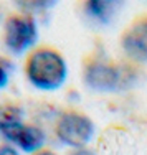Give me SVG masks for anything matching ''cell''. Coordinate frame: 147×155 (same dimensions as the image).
I'll use <instances>...</instances> for the list:
<instances>
[{"label": "cell", "mask_w": 147, "mask_h": 155, "mask_svg": "<svg viewBox=\"0 0 147 155\" xmlns=\"http://www.w3.org/2000/svg\"><path fill=\"white\" fill-rule=\"evenodd\" d=\"M27 81L40 91H56L68 78V63L63 53L50 45H36L23 63Z\"/></svg>", "instance_id": "1"}, {"label": "cell", "mask_w": 147, "mask_h": 155, "mask_svg": "<svg viewBox=\"0 0 147 155\" xmlns=\"http://www.w3.org/2000/svg\"><path fill=\"white\" fill-rule=\"evenodd\" d=\"M127 71H131V68L124 69L119 63L109 60L104 54L91 53L83 60L81 78L86 87L106 93V91L119 89L121 84H126L129 81Z\"/></svg>", "instance_id": "2"}, {"label": "cell", "mask_w": 147, "mask_h": 155, "mask_svg": "<svg viewBox=\"0 0 147 155\" xmlns=\"http://www.w3.org/2000/svg\"><path fill=\"white\" fill-rule=\"evenodd\" d=\"M55 137L69 149L88 147L96 134L94 120L78 109H63L53 122Z\"/></svg>", "instance_id": "3"}, {"label": "cell", "mask_w": 147, "mask_h": 155, "mask_svg": "<svg viewBox=\"0 0 147 155\" xmlns=\"http://www.w3.org/2000/svg\"><path fill=\"white\" fill-rule=\"evenodd\" d=\"M38 25L35 17L23 12L8 13L3 21V45L12 54H27L36 46Z\"/></svg>", "instance_id": "4"}, {"label": "cell", "mask_w": 147, "mask_h": 155, "mask_svg": "<svg viewBox=\"0 0 147 155\" xmlns=\"http://www.w3.org/2000/svg\"><path fill=\"white\" fill-rule=\"evenodd\" d=\"M119 46L132 64L147 63V13L139 15L121 33Z\"/></svg>", "instance_id": "5"}, {"label": "cell", "mask_w": 147, "mask_h": 155, "mask_svg": "<svg viewBox=\"0 0 147 155\" xmlns=\"http://www.w3.org/2000/svg\"><path fill=\"white\" fill-rule=\"evenodd\" d=\"M121 7L119 2L114 0H88L83 3V12L88 18L96 23H109Z\"/></svg>", "instance_id": "6"}, {"label": "cell", "mask_w": 147, "mask_h": 155, "mask_svg": "<svg viewBox=\"0 0 147 155\" xmlns=\"http://www.w3.org/2000/svg\"><path fill=\"white\" fill-rule=\"evenodd\" d=\"M17 5L22 8L20 12L33 17L35 12H42V10H48L51 7H55V2H17Z\"/></svg>", "instance_id": "7"}, {"label": "cell", "mask_w": 147, "mask_h": 155, "mask_svg": "<svg viewBox=\"0 0 147 155\" xmlns=\"http://www.w3.org/2000/svg\"><path fill=\"white\" fill-rule=\"evenodd\" d=\"M10 74H12V63L7 58L0 56V89L7 87L10 81Z\"/></svg>", "instance_id": "8"}, {"label": "cell", "mask_w": 147, "mask_h": 155, "mask_svg": "<svg viewBox=\"0 0 147 155\" xmlns=\"http://www.w3.org/2000/svg\"><path fill=\"white\" fill-rule=\"evenodd\" d=\"M66 155H98V152L88 145V147H78V149H69Z\"/></svg>", "instance_id": "9"}, {"label": "cell", "mask_w": 147, "mask_h": 155, "mask_svg": "<svg viewBox=\"0 0 147 155\" xmlns=\"http://www.w3.org/2000/svg\"><path fill=\"white\" fill-rule=\"evenodd\" d=\"M0 155H20V150L12 143H0Z\"/></svg>", "instance_id": "10"}, {"label": "cell", "mask_w": 147, "mask_h": 155, "mask_svg": "<svg viewBox=\"0 0 147 155\" xmlns=\"http://www.w3.org/2000/svg\"><path fill=\"white\" fill-rule=\"evenodd\" d=\"M32 155H58L56 152H53L51 149H46V147H43V149H40V150H36L35 153H32Z\"/></svg>", "instance_id": "11"}]
</instances>
